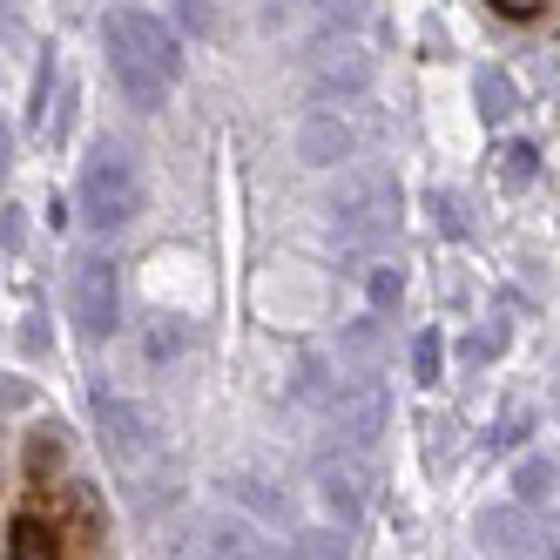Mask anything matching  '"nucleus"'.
Returning <instances> with one entry per match:
<instances>
[{
	"label": "nucleus",
	"mask_w": 560,
	"mask_h": 560,
	"mask_svg": "<svg viewBox=\"0 0 560 560\" xmlns=\"http://www.w3.org/2000/svg\"><path fill=\"white\" fill-rule=\"evenodd\" d=\"M385 183L378 176H338L331 189V230H338V244H358V236H372L385 230Z\"/></svg>",
	"instance_id": "20e7f679"
},
{
	"label": "nucleus",
	"mask_w": 560,
	"mask_h": 560,
	"mask_svg": "<svg viewBox=\"0 0 560 560\" xmlns=\"http://www.w3.org/2000/svg\"><path fill=\"white\" fill-rule=\"evenodd\" d=\"M398 291H406V284H398V270H385V264H378V270H372V304H378V311H392V304H398Z\"/></svg>",
	"instance_id": "412c9836"
},
{
	"label": "nucleus",
	"mask_w": 560,
	"mask_h": 560,
	"mask_svg": "<svg viewBox=\"0 0 560 560\" xmlns=\"http://www.w3.org/2000/svg\"><path fill=\"white\" fill-rule=\"evenodd\" d=\"M500 14H513V21H527V14H540V0H493Z\"/></svg>",
	"instance_id": "b1692460"
},
{
	"label": "nucleus",
	"mask_w": 560,
	"mask_h": 560,
	"mask_svg": "<svg viewBox=\"0 0 560 560\" xmlns=\"http://www.w3.org/2000/svg\"><path fill=\"white\" fill-rule=\"evenodd\" d=\"M317 500H325V513L338 527H358L372 506V472L358 459H317Z\"/></svg>",
	"instance_id": "423d86ee"
},
{
	"label": "nucleus",
	"mask_w": 560,
	"mask_h": 560,
	"mask_svg": "<svg viewBox=\"0 0 560 560\" xmlns=\"http://www.w3.org/2000/svg\"><path fill=\"white\" fill-rule=\"evenodd\" d=\"M210 560H264V553H257V540H250L244 527H217V540H210Z\"/></svg>",
	"instance_id": "f3484780"
},
{
	"label": "nucleus",
	"mask_w": 560,
	"mask_h": 560,
	"mask_svg": "<svg viewBox=\"0 0 560 560\" xmlns=\"http://www.w3.org/2000/svg\"><path fill=\"white\" fill-rule=\"evenodd\" d=\"M311 14H317L325 34H358L365 14H372V0H311Z\"/></svg>",
	"instance_id": "ddd939ff"
},
{
	"label": "nucleus",
	"mask_w": 560,
	"mask_h": 560,
	"mask_svg": "<svg viewBox=\"0 0 560 560\" xmlns=\"http://www.w3.org/2000/svg\"><path fill=\"white\" fill-rule=\"evenodd\" d=\"M472 102H479V115H487V122H506V115H513V74L506 68H487V74H479V82H472Z\"/></svg>",
	"instance_id": "f8f14e48"
},
{
	"label": "nucleus",
	"mask_w": 560,
	"mask_h": 560,
	"mask_svg": "<svg viewBox=\"0 0 560 560\" xmlns=\"http://www.w3.org/2000/svg\"><path fill=\"white\" fill-rule=\"evenodd\" d=\"M527 176H534V149L520 142V149H506V183L520 189V183H527Z\"/></svg>",
	"instance_id": "4be33fe9"
},
{
	"label": "nucleus",
	"mask_w": 560,
	"mask_h": 560,
	"mask_svg": "<svg viewBox=\"0 0 560 560\" xmlns=\"http://www.w3.org/2000/svg\"><path fill=\"white\" fill-rule=\"evenodd\" d=\"M236 493H244L264 520H284V493H270V487H257V479H244V487H236Z\"/></svg>",
	"instance_id": "a211bd4d"
},
{
	"label": "nucleus",
	"mask_w": 560,
	"mask_h": 560,
	"mask_svg": "<svg viewBox=\"0 0 560 560\" xmlns=\"http://www.w3.org/2000/svg\"><path fill=\"white\" fill-rule=\"evenodd\" d=\"M479 553H493V560H534V520H527V506H487L479 513Z\"/></svg>",
	"instance_id": "6e6552de"
},
{
	"label": "nucleus",
	"mask_w": 560,
	"mask_h": 560,
	"mask_svg": "<svg viewBox=\"0 0 560 560\" xmlns=\"http://www.w3.org/2000/svg\"><path fill=\"white\" fill-rule=\"evenodd\" d=\"M412 365H419V378H425V385L439 378V331H419V345H412Z\"/></svg>",
	"instance_id": "6ab92c4d"
},
{
	"label": "nucleus",
	"mask_w": 560,
	"mask_h": 560,
	"mask_svg": "<svg viewBox=\"0 0 560 560\" xmlns=\"http://www.w3.org/2000/svg\"><path fill=\"white\" fill-rule=\"evenodd\" d=\"M338 425H345V439H358V446H365V439L385 425V392H378V385H351V392L338 398Z\"/></svg>",
	"instance_id": "9d476101"
},
{
	"label": "nucleus",
	"mask_w": 560,
	"mask_h": 560,
	"mask_svg": "<svg viewBox=\"0 0 560 560\" xmlns=\"http://www.w3.org/2000/svg\"><path fill=\"white\" fill-rule=\"evenodd\" d=\"M351 149H358V129L345 122L338 108H311V115H304V129H298V163H311V170H338Z\"/></svg>",
	"instance_id": "0eeeda50"
},
{
	"label": "nucleus",
	"mask_w": 560,
	"mask_h": 560,
	"mask_svg": "<svg viewBox=\"0 0 560 560\" xmlns=\"http://www.w3.org/2000/svg\"><path fill=\"white\" fill-rule=\"evenodd\" d=\"M68 304H74V325H82L89 338L115 331V264H102V257H82V264H74Z\"/></svg>",
	"instance_id": "39448f33"
},
{
	"label": "nucleus",
	"mask_w": 560,
	"mask_h": 560,
	"mask_svg": "<svg viewBox=\"0 0 560 560\" xmlns=\"http://www.w3.org/2000/svg\"><path fill=\"white\" fill-rule=\"evenodd\" d=\"M311 82H317L325 102L365 95L372 89V42L365 34H325V42H317V61H311Z\"/></svg>",
	"instance_id": "7ed1b4c3"
},
{
	"label": "nucleus",
	"mask_w": 560,
	"mask_h": 560,
	"mask_svg": "<svg viewBox=\"0 0 560 560\" xmlns=\"http://www.w3.org/2000/svg\"><path fill=\"white\" fill-rule=\"evenodd\" d=\"M0 170H8V129H0Z\"/></svg>",
	"instance_id": "393cba45"
},
{
	"label": "nucleus",
	"mask_w": 560,
	"mask_h": 560,
	"mask_svg": "<svg viewBox=\"0 0 560 560\" xmlns=\"http://www.w3.org/2000/svg\"><path fill=\"white\" fill-rule=\"evenodd\" d=\"M102 439L115 453H142L149 446V419L136 406H122V398H102Z\"/></svg>",
	"instance_id": "9b49d317"
},
{
	"label": "nucleus",
	"mask_w": 560,
	"mask_h": 560,
	"mask_svg": "<svg viewBox=\"0 0 560 560\" xmlns=\"http://www.w3.org/2000/svg\"><path fill=\"white\" fill-rule=\"evenodd\" d=\"M291 560H345V534H338V527L298 534V540H291Z\"/></svg>",
	"instance_id": "4468645a"
},
{
	"label": "nucleus",
	"mask_w": 560,
	"mask_h": 560,
	"mask_svg": "<svg viewBox=\"0 0 560 560\" xmlns=\"http://www.w3.org/2000/svg\"><path fill=\"white\" fill-rule=\"evenodd\" d=\"M102 42H108V68H115V82H122L129 108H163L176 68H183L176 34L155 14H142V8H115L102 21Z\"/></svg>",
	"instance_id": "f257e3e1"
},
{
	"label": "nucleus",
	"mask_w": 560,
	"mask_h": 560,
	"mask_svg": "<svg viewBox=\"0 0 560 560\" xmlns=\"http://www.w3.org/2000/svg\"><path fill=\"white\" fill-rule=\"evenodd\" d=\"M513 487H520V500H547L553 493V459H520Z\"/></svg>",
	"instance_id": "2eb2a0df"
},
{
	"label": "nucleus",
	"mask_w": 560,
	"mask_h": 560,
	"mask_svg": "<svg viewBox=\"0 0 560 560\" xmlns=\"http://www.w3.org/2000/svg\"><path fill=\"white\" fill-rule=\"evenodd\" d=\"M534 553H540V560H560V520H547V527L534 534Z\"/></svg>",
	"instance_id": "5701e85b"
},
{
	"label": "nucleus",
	"mask_w": 560,
	"mask_h": 560,
	"mask_svg": "<svg viewBox=\"0 0 560 560\" xmlns=\"http://www.w3.org/2000/svg\"><path fill=\"white\" fill-rule=\"evenodd\" d=\"M345 351H351V358H372V351H378V325H372V317H358V325L345 331Z\"/></svg>",
	"instance_id": "aec40b11"
},
{
	"label": "nucleus",
	"mask_w": 560,
	"mask_h": 560,
	"mask_svg": "<svg viewBox=\"0 0 560 560\" xmlns=\"http://www.w3.org/2000/svg\"><path fill=\"white\" fill-rule=\"evenodd\" d=\"M176 27L189 34V42H210V34H217V8H210V0H176Z\"/></svg>",
	"instance_id": "dca6fc26"
},
{
	"label": "nucleus",
	"mask_w": 560,
	"mask_h": 560,
	"mask_svg": "<svg viewBox=\"0 0 560 560\" xmlns=\"http://www.w3.org/2000/svg\"><path fill=\"white\" fill-rule=\"evenodd\" d=\"M136 203H142V189H136V163L122 149H95L89 155V170H82V210H89V223L95 230H122L129 217H136Z\"/></svg>",
	"instance_id": "f03ea898"
},
{
	"label": "nucleus",
	"mask_w": 560,
	"mask_h": 560,
	"mask_svg": "<svg viewBox=\"0 0 560 560\" xmlns=\"http://www.w3.org/2000/svg\"><path fill=\"white\" fill-rule=\"evenodd\" d=\"M8 560H61V534L48 513H14L8 527Z\"/></svg>",
	"instance_id": "1a4fd4ad"
}]
</instances>
